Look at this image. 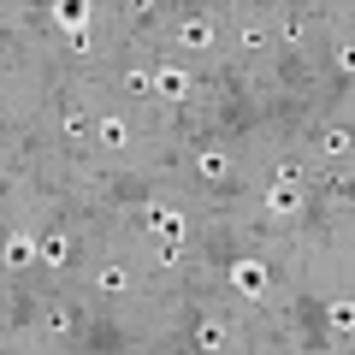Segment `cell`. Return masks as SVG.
<instances>
[{
    "label": "cell",
    "mask_w": 355,
    "mask_h": 355,
    "mask_svg": "<svg viewBox=\"0 0 355 355\" xmlns=\"http://www.w3.org/2000/svg\"><path fill=\"white\" fill-rule=\"evenodd\" d=\"M30 254H36V249H30V243H24V237H12V243H6V261H12V266H24V261H30Z\"/></svg>",
    "instance_id": "6"
},
{
    "label": "cell",
    "mask_w": 355,
    "mask_h": 355,
    "mask_svg": "<svg viewBox=\"0 0 355 355\" xmlns=\"http://www.w3.org/2000/svg\"><path fill=\"white\" fill-rule=\"evenodd\" d=\"M207 36H214V30H207L202 18H190V24H184V48H190V42H196V48H207Z\"/></svg>",
    "instance_id": "3"
},
{
    "label": "cell",
    "mask_w": 355,
    "mask_h": 355,
    "mask_svg": "<svg viewBox=\"0 0 355 355\" xmlns=\"http://www.w3.org/2000/svg\"><path fill=\"white\" fill-rule=\"evenodd\" d=\"M101 142L107 148H125V125H119V119H101Z\"/></svg>",
    "instance_id": "4"
},
{
    "label": "cell",
    "mask_w": 355,
    "mask_h": 355,
    "mask_svg": "<svg viewBox=\"0 0 355 355\" xmlns=\"http://www.w3.org/2000/svg\"><path fill=\"white\" fill-rule=\"evenodd\" d=\"M60 18H65V24H77V18H83V0H65V6H60Z\"/></svg>",
    "instance_id": "8"
},
{
    "label": "cell",
    "mask_w": 355,
    "mask_h": 355,
    "mask_svg": "<svg viewBox=\"0 0 355 355\" xmlns=\"http://www.w3.org/2000/svg\"><path fill=\"white\" fill-rule=\"evenodd\" d=\"M101 291H107V296L130 291V279H125V266H107V272H101Z\"/></svg>",
    "instance_id": "2"
},
{
    "label": "cell",
    "mask_w": 355,
    "mask_h": 355,
    "mask_svg": "<svg viewBox=\"0 0 355 355\" xmlns=\"http://www.w3.org/2000/svg\"><path fill=\"white\" fill-rule=\"evenodd\" d=\"M272 207H279V214H291V207H296V190H291V184H279V190H272Z\"/></svg>",
    "instance_id": "7"
},
{
    "label": "cell",
    "mask_w": 355,
    "mask_h": 355,
    "mask_svg": "<svg viewBox=\"0 0 355 355\" xmlns=\"http://www.w3.org/2000/svg\"><path fill=\"white\" fill-rule=\"evenodd\" d=\"M130 12H137V18H148V12H154V0H130Z\"/></svg>",
    "instance_id": "9"
},
{
    "label": "cell",
    "mask_w": 355,
    "mask_h": 355,
    "mask_svg": "<svg viewBox=\"0 0 355 355\" xmlns=\"http://www.w3.org/2000/svg\"><path fill=\"white\" fill-rule=\"evenodd\" d=\"M148 89H160L166 101H178V95L190 89V77H184V71H160V77H148Z\"/></svg>",
    "instance_id": "1"
},
{
    "label": "cell",
    "mask_w": 355,
    "mask_h": 355,
    "mask_svg": "<svg viewBox=\"0 0 355 355\" xmlns=\"http://www.w3.org/2000/svg\"><path fill=\"white\" fill-rule=\"evenodd\" d=\"M36 254H42V261H65V237H42Z\"/></svg>",
    "instance_id": "5"
}]
</instances>
